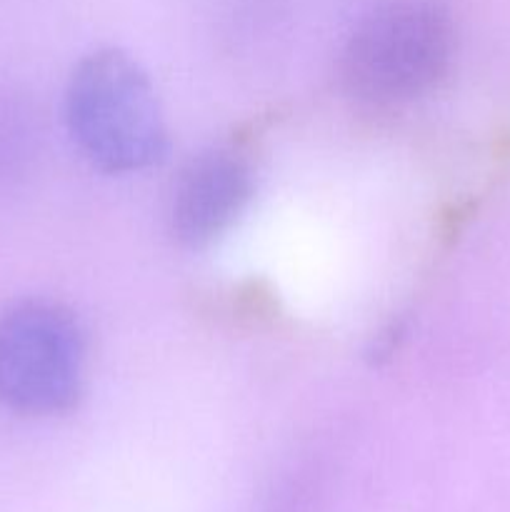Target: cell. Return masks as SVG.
I'll return each instance as SVG.
<instances>
[{"instance_id":"7a4b0ae2","label":"cell","mask_w":510,"mask_h":512,"mask_svg":"<svg viewBox=\"0 0 510 512\" xmlns=\"http://www.w3.org/2000/svg\"><path fill=\"white\" fill-rule=\"evenodd\" d=\"M453 53L455 25L438 0H390L355 25L340 78L363 103H405L445 78Z\"/></svg>"},{"instance_id":"3957f363","label":"cell","mask_w":510,"mask_h":512,"mask_svg":"<svg viewBox=\"0 0 510 512\" xmlns=\"http://www.w3.org/2000/svg\"><path fill=\"white\" fill-rule=\"evenodd\" d=\"M85 340L78 320L50 300L0 315V403L23 418L68 413L80 398Z\"/></svg>"},{"instance_id":"277c9868","label":"cell","mask_w":510,"mask_h":512,"mask_svg":"<svg viewBox=\"0 0 510 512\" xmlns=\"http://www.w3.org/2000/svg\"><path fill=\"white\" fill-rule=\"evenodd\" d=\"M253 195V170L233 150H210L185 165L170 200V230L200 248L235 223Z\"/></svg>"},{"instance_id":"6da1fadb","label":"cell","mask_w":510,"mask_h":512,"mask_svg":"<svg viewBox=\"0 0 510 512\" xmlns=\"http://www.w3.org/2000/svg\"><path fill=\"white\" fill-rule=\"evenodd\" d=\"M65 120L80 153L105 173H138L165 153L168 130L148 73L115 48L75 65L65 90Z\"/></svg>"}]
</instances>
